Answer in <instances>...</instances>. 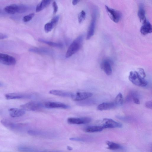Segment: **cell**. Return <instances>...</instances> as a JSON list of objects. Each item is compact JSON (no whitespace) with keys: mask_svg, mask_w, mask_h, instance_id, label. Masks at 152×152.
Returning a JSON list of instances; mask_svg holds the SVG:
<instances>
[{"mask_svg":"<svg viewBox=\"0 0 152 152\" xmlns=\"http://www.w3.org/2000/svg\"><path fill=\"white\" fill-rule=\"evenodd\" d=\"M106 143L108 146L107 148L111 150H118L121 148L119 144L113 142L107 141Z\"/></svg>","mask_w":152,"mask_h":152,"instance_id":"26","label":"cell"},{"mask_svg":"<svg viewBox=\"0 0 152 152\" xmlns=\"http://www.w3.org/2000/svg\"><path fill=\"white\" fill-rule=\"evenodd\" d=\"M115 105L114 102H104L99 104L97 109L100 111L109 110L114 107Z\"/></svg>","mask_w":152,"mask_h":152,"instance_id":"17","label":"cell"},{"mask_svg":"<svg viewBox=\"0 0 152 152\" xmlns=\"http://www.w3.org/2000/svg\"><path fill=\"white\" fill-rule=\"evenodd\" d=\"M92 94L89 92H79L72 94L71 97L75 101H81L90 98L92 96Z\"/></svg>","mask_w":152,"mask_h":152,"instance_id":"10","label":"cell"},{"mask_svg":"<svg viewBox=\"0 0 152 152\" xmlns=\"http://www.w3.org/2000/svg\"><path fill=\"white\" fill-rule=\"evenodd\" d=\"M34 15V13H31L24 16L23 19L24 22H27L30 21L33 18Z\"/></svg>","mask_w":152,"mask_h":152,"instance_id":"30","label":"cell"},{"mask_svg":"<svg viewBox=\"0 0 152 152\" xmlns=\"http://www.w3.org/2000/svg\"><path fill=\"white\" fill-rule=\"evenodd\" d=\"M134 102L136 104H140V102L139 99L136 97H134L133 98Z\"/></svg>","mask_w":152,"mask_h":152,"instance_id":"36","label":"cell"},{"mask_svg":"<svg viewBox=\"0 0 152 152\" xmlns=\"http://www.w3.org/2000/svg\"><path fill=\"white\" fill-rule=\"evenodd\" d=\"M28 9L27 6L24 4L18 5V13H23L26 11Z\"/></svg>","mask_w":152,"mask_h":152,"instance_id":"29","label":"cell"},{"mask_svg":"<svg viewBox=\"0 0 152 152\" xmlns=\"http://www.w3.org/2000/svg\"><path fill=\"white\" fill-rule=\"evenodd\" d=\"M38 152H54V151H40Z\"/></svg>","mask_w":152,"mask_h":152,"instance_id":"40","label":"cell"},{"mask_svg":"<svg viewBox=\"0 0 152 152\" xmlns=\"http://www.w3.org/2000/svg\"><path fill=\"white\" fill-rule=\"evenodd\" d=\"M10 116L12 118L18 117L24 115L25 110L22 108H12L8 110Z\"/></svg>","mask_w":152,"mask_h":152,"instance_id":"13","label":"cell"},{"mask_svg":"<svg viewBox=\"0 0 152 152\" xmlns=\"http://www.w3.org/2000/svg\"><path fill=\"white\" fill-rule=\"evenodd\" d=\"M0 12H1V11H0Z\"/></svg>","mask_w":152,"mask_h":152,"instance_id":"42","label":"cell"},{"mask_svg":"<svg viewBox=\"0 0 152 152\" xmlns=\"http://www.w3.org/2000/svg\"><path fill=\"white\" fill-rule=\"evenodd\" d=\"M83 40V37L80 35L77 37L71 44L68 48L66 54V58L71 56L77 52L80 49Z\"/></svg>","mask_w":152,"mask_h":152,"instance_id":"1","label":"cell"},{"mask_svg":"<svg viewBox=\"0 0 152 152\" xmlns=\"http://www.w3.org/2000/svg\"><path fill=\"white\" fill-rule=\"evenodd\" d=\"M16 61L13 57L8 54L0 53V62L4 65L12 66L15 65Z\"/></svg>","mask_w":152,"mask_h":152,"instance_id":"7","label":"cell"},{"mask_svg":"<svg viewBox=\"0 0 152 152\" xmlns=\"http://www.w3.org/2000/svg\"><path fill=\"white\" fill-rule=\"evenodd\" d=\"M80 1L78 0H73L72 1V4L74 5H76Z\"/></svg>","mask_w":152,"mask_h":152,"instance_id":"38","label":"cell"},{"mask_svg":"<svg viewBox=\"0 0 152 152\" xmlns=\"http://www.w3.org/2000/svg\"><path fill=\"white\" fill-rule=\"evenodd\" d=\"M69 140L76 141H84L85 140L84 139L81 137H71L70 138Z\"/></svg>","mask_w":152,"mask_h":152,"instance_id":"34","label":"cell"},{"mask_svg":"<svg viewBox=\"0 0 152 152\" xmlns=\"http://www.w3.org/2000/svg\"><path fill=\"white\" fill-rule=\"evenodd\" d=\"M67 149L69 150H72V148L71 147L69 146H67Z\"/></svg>","mask_w":152,"mask_h":152,"instance_id":"39","label":"cell"},{"mask_svg":"<svg viewBox=\"0 0 152 152\" xmlns=\"http://www.w3.org/2000/svg\"><path fill=\"white\" fill-rule=\"evenodd\" d=\"M103 129L102 126H89L85 127L84 131L86 132L93 133L100 132L102 131Z\"/></svg>","mask_w":152,"mask_h":152,"instance_id":"22","label":"cell"},{"mask_svg":"<svg viewBox=\"0 0 152 152\" xmlns=\"http://www.w3.org/2000/svg\"><path fill=\"white\" fill-rule=\"evenodd\" d=\"M59 18V16H56L52 19L50 22L45 24L44 30L46 33H48L52 30L58 22Z\"/></svg>","mask_w":152,"mask_h":152,"instance_id":"12","label":"cell"},{"mask_svg":"<svg viewBox=\"0 0 152 152\" xmlns=\"http://www.w3.org/2000/svg\"><path fill=\"white\" fill-rule=\"evenodd\" d=\"M129 79L133 84L138 86L145 87L148 84L147 81L142 78L136 71H132L130 72Z\"/></svg>","mask_w":152,"mask_h":152,"instance_id":"2","label":"cell"},{"mask_svg":"<svg viewBox=\"0 0 152 152\" xmlns=\"http://www.w3.org/2000/svg\"><path fill=\"white\" fill-rule=\"evenodd\" d=\"M51 94L62 97H71L72 93L70 92L61 90L53 89L49 91Z\"/></svg>","mask_w":152,"mask_h":152,"instance_id":"20","label":"cell"},{"mask_svg":"<svg viewBox=\"0 0 152 152\" xmlns=\"http://www.w3.org/2000/svg\"><path fill=\"white\" fill-rule=\"evenodd\" d=\"M7 37V35L3 33H0V39H3Z\"/></svg>","mask_w":152,"mask_h":152,"instance_id":"37","label":"cell"},{"mask_svg":"<svg viewBox=\"0 0 152 152\" xmlns=\"http://www.w3.org/2000/svg\"><path fill=\"white\" fill-rule=\"evenodd\" d=\"M38 40L40 42L48 45L53 47L57 48H62L63 47V45L61 43L48 41L42 39H39Z\"/></svg>","mask_w":152,"mask_h":152,"instance_id":"25","label":"cell"},{"mask_svg":"<svg viewBox=\"0 0 152 152\" xmlns=\"http://www.w3.org/2000/svg\"><path fill=\"white\" fill-rule=\"evenodd\" d=\"M102 126L103 129L120 128L122 126V124L112 119L105 118L102 120Z\"/></svg>","mask_w":152,"mask_h":152,"instance_id":"8","label":"cell"},{"mask_svg":"<svg viewBox=\"0 0 152 152\" xmlns=\"http://www.w3.org/2000/svg\"><path fill=\"white\" fill-rule=\"evenodd\" d=\"M145 106L147 108L152 109V102L151 101H147L145 103Z\"/></svg>","mask_w":152,"mask_h":152,"instance_id":"35","label":"cell"},{"mask_svg":"<svg viewBox=\"0 0 152 152\" xmlns=\"http://www.w3.org/2000/svg\"><path fill=\"white\" fill-rule=\"evenodd\" d=\"M152 31L151 25L149 22L147 21L143 24L140 28V32L143 35H145L148 33H151Z\"/></svg>","mask_w":152,"mask_h":152,"instance_id":"19","label":"cell"},{"mask_svg":"<svg viewBox=\"0 0 152 152\" xmlns=\"http://www.w3.org/2000/svg\"><path fill=\"white\" fill-rule=\"evenodd\" d=\"M91 119L88 117L74 118L70 117L67 119V122L70 124H82L89 123Z\"/></svg>","mask_w":152,"mask_h":152,"instance_id":"9","label":"cell"},{"mask_svg":"<svg viewBox=\"0 0 152 152\" xmlns=\"http://www.w3.org/2000/svg\"><path fill=\"white\" fill-rule=\"evenodd\" d=\"M101 67L107 75H110L112 73V70L110 61L107 59L104 60L101 64Z\"/></svg>","mask_w":152,"mask_h":152,"instance_id":"15","label":"cell"},{"mask_svg":"<svg viewBox=\"0 0 152 152\" xmlns=\"http://www.w3.org/2000/svg\"><path fill=\"white\" fill-rule=\"evenodd\" d=\"M4 10L8 14H14L18 12V5L15 4H10L5 7Z\"/></svg>","mask_w":152,"mask_h":152,"instance_id":"21","label":"cell"},{"mask_svg":"<svg viewBox=\"0 0 152 152\" xmlns=\"http://www.w3.org/2000/svg\"><path fill=\"white\" fill-rule=\"evenodd\" d=\"M19 150L21 151L25 152H34V150L31 148L28 147H21L19 148Z\"/></svg>","mask_w":152,"mask_h":152,"instance_id":"32","label":"cell"},{"mask_svg":"<svg viewBox=\"0 0 152 152\" xmlns=\"http://www.w3.org/2000/svg\"><path fill=\"white\" fill-rule=\"evenodd\" d=\"M44 107L48 108L67 109L69 106L63 103L58 102H48L44 103Z\"/></svg>","mask_w":152,"mask_h":152,"instance_id":"11","label":"cell"},{"mask_svg":"<svg viewBox=\"0 0 152 152\" xmlns=\"http://www.w3.org/2000/svg\"><path fill=\"white\" fill-rule=\"evenodd\" d=\"M138 15L140 22L142 24L145 23L147 20L145 16V11L144 5L140 4L139 6Z\"/></svg>","mask_w":152,"mask_h":152,"instance_id":"16","label":"cell"},{"mask_svg":"<svg viewBox=\"0 0 152 152\" xmlns=\"http://www.w3.org/2000/svg\"><path fill=\"white\" fill-rule=\"evenodd\" d=\"M86 17V13L83 10H82L79 13L78 17V21L79 23H82L85 19Z\"/></svg>","mask_w":152,"mask_h":152,"instance_id":"28","label":"cell"},{"mask_svg":"<svg viewBox=\"0 0 152 152\" xmlns=\"http://www.w3.org/2000/svg\"><path fill=\"white\" fill-rule=\"evenodd\" d=\"M31 94L10 93L5 95V97L8 100L20 99H30L33 97Z\"/></svg>","mask_w":152,"mask_h":152,"instance_id":"6","label":"cell"},{"mask_svg":"<svg viewBox=\"0 0 152 152\" xmlns=\"http://www.w3.org/2000/svg\"><path fill=\"white\" fill-rule=\"evenodd\" d=\"M28 50L30 52L39 53L49 54L51 53L50 50L45 48H30Z\"/></svg>","mask_w":152,"mask_h":152,"instance_id":"23","label":"cell"},{"mask_svg":"<svg viewBox=\"0 0 152 152\" xmlns=\"http://www.w3.org/2000/svg\"><path fill=\"white\" fill-rule=\"evenodd\" d=\"M28 133L31 135L46 137H49L53 135L52 133L37 130H29L28 131Z\"/></svg>","mask_w":152,"mask_h":152,"instance_id":"14","label":"cell"},{"mask_svg":"<svg viewBox=\"0 0 152 152\" xmlns=\"http://www.w3.org/2000/svg\"><path fill=\"white\" fill-rule=\"evenodd\" d=\"M51 1L49 0H43L41 1L37 5L36 11L37 12H40L48 5L50 3Z\"/></svg>","mask_w":152,"mask_h":152,"instance_id":"24","label":"cell"},{"mask_svg":"<svg viewBox=\"0 0 152 152\" xmlns=\"http://www.w3.org/2000/svg\"><path fill=\"white\" fill-rule=\"evenodd\" d=\"M123 97L121 93H119L116 96L114 103L115 105L121 106L123 104Z\"/></svg>","mask_w":152,"mask_h":152,"instance_id":"27","label":"cell"},{"mask_svg":"<svg viewBox=\"0 0 152 152\" xmlns=\"http://www.w3.org/2000/svg\"><path fill=\"white\" fill-rule=\"evenodd\" d=\"M20 107L25 110L35 111L41 110L44 106L42 103L31 101L21 105Z\"/></svg>","mask_w":152,"mask_h":152,"instance_id":"3","label":"cell"},{"mask_svg":"<svg viewBox=\"0 0 152 152\" xmlns=\"http://www.w3.org/2000/svg\"><path fill=\"white\" fill-rule=\"evenodd\" d=\"M107 12L111 19L114 22L118 23L121 17V13L119 11L105 6Z\"/></svg>","mask_w":152,"mask_h":152,"instance_id":"4","label":"cell"},{"mask_svg":"<svg viewBox=\"0 0 152 152\" xmlns=\"http://www.w3.org/2000/svg\"><path fill=\"white\" fill-rule=\"evenodd\" d=\"M1 122L5 127L11 130L16 129L18 126L17 124L7 119H2Z\"/></svg>","mask_w":152,"mask_h":152,"instance_id":"18","label":"cell"},{"mask_svg":"<svg viewBox=\"0 0 152 152\" xmlns=\"http://www.w3.org/2000/svg\"><path fill=\"white\" fill-rule=\"evenodd\" d=\"M3 86V83L0 82V87L2 86Z\"/></svg>","mask_w":152,"mask_h":152,"instance_id":"41","label":"cell"},{"mask_svg":"<svg viewBox=\"0 0 152 152\" xmlns=\"http://www.w3.org/2000/svg\"><path fill=\"white\" fill-rule=\"evenodd\" d=\"M139 75L142 78L144 79L146 77L145 72L143 68H139L137 69V72Z\"/></svg>","mask_w":152,"mask_h":152,"instance_id":"31","label":"cell"},{"mask_svg":"<svg viewBox=\"0 0 152 152\" xmlns=\"http://www.w3.org/2000/svg\"><path fill=\"white\" fill-rule=\"evenodd\" d=\"M95 10L92 14V18L89 26L86 35L87 40L90 39L94 34L96 19V12Z\"/></svg>","mask_w":152,"mask_h":152,"instance_id":"5","label":"cell"},{"mask_svg":"<svg viewBox=\"0 0 152 152\" xmlns=\"http://www.w3.org/2000/svg\"><path fill=\"white\" fill-rule=\"evenodd\" d=\"M53 8V14H55L57 12L58 10V7L57 3L55 1L53 2L52 4Z\"/></svg>","mask_w":152,"mask_h":152,"instance_id":"33","label":"cell"}]
</instances>
